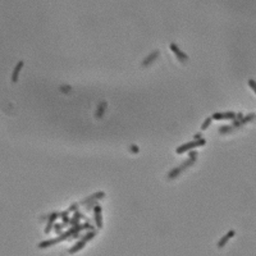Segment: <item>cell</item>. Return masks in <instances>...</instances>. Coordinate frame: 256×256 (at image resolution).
I'll list each match as a JSON object with an SVG mask.
<instances>
[{
  "label": "cell",
  "instance_id": "cell-14",
  "mask_svg": "<svg viewBox=\"0 0 256 256\" xmlns=\"http://www.w3.org/2000/svg\"><path fill=\"white\" fill-rule=\"evenodd\" d=\"M211 122H213V118L211 117H208L204 122H203V124H201V131H206L210 126H211Z\"/></svg>",
  "mask_w": 256,
  "mask_h": 256
},
{
  "label": "cell",
  "instance_id": "cell-1",
  "mask_svg": "<svg viewBox=\"0 0 256 256\" xmlns=\"http://www.w3.org/2000/svg\"><path fill=\"white\" fill-rule=\"evenodd\" d=\"M196 159H197V151H191V153H190V156H188V159L184 160L181 165H178V167H176V168H173V169L168 173L167 178L170 181V179H174L176 177H178L182 172H184L186 169H188V168L192 167V165L196 163Z\"/></svg>",
  "mask_w": 256,
  "mask_h": 256
},
{
  "label": "cell",
  "instance_id": "cell-18",
  "mask_svg": "<svg viewBox=\"0 0 256 256\" xmlns=\"http://www.w3.org/2000/svg\"><path fill=\"white\" fill-rule=\"evenodd\" d=\"M193 138L195 140H200V138H203V136H201V133H198V134H195Z\"/></svg>",
  "mask_w": 256,
  "mask_h": 256
},
{
  "label": "cell",
  "instance_id": "cell-11",
  "mask_svg": "<svg viewBox=\"0 0 256 256\" xmlns=\"http://www.w3.org/2000/svg\"><path fill=\"white\" fill-rule=\"evenodd\" d=\"M103 197H105V193H104V192H96L95 195H91V196L83 198V201H81V204L85 205V204L91 203V201H93V200H100V198H103Z\"/></svg>",
  "mask_w": 256,
  "mask_h": 256
},
{
  "label": "cell",
  "instance_id": "cell-5",
  "mask_svg": "<svg viewBox=\"0 0 256 256\" xmlns=\"http://www.w3.org/2000/svg\"><path fill=\"white\" fill-rule=\"evenodd\" d=\"M256 118V114H253V113H250V114H247V115H243L241 119H234L233 120V127L237 129V128H241L242 126H245V124H247V123H250V122H252V120Z\"/></svg>",
  "mask_w": 256,
  "mask_h": 256
},
{
  "label": "cell",
  "instance_id": "cell-12",
  "mask_svg": "<svg viewBox=\"0 0 256 256\" xmlns=\"http://www.w3.org/2000/svg\"><path fill=\"white\" fill-rule=\"evenodd\" d=\"M22 67H23V62L21 60V62L17 63L14 71H13V73H12V81H13V82H17V81H18V74H19V72L22 69Z\"/></svg>",
  "mask_w": 256,
  "mask_h": 256
},
{
  "label": "cell",
  "instance_id": "cell-15",
  "mask_svg": "<svg viewBox=\"0 0 256 256\" xmlns=\"http://www.w3.org/2000/svg\"><path fill=\"white\" fill-rule=\"evenodd\" d=\"M105 109H106V103H101L100 105H99V108H98V110H96V117H101L103 115V113L105 112Z\"/></svg>",
  "mask_w": 256,
  "mask_h": 256
},
{
  "label": "cell",
  "instance_id": "cell-3",
  "mask_svg": "<svg viewBox=\"0 0 256 256\" xmlns=\"http://www.w3.org/2000/svg\"><path fill=\"white\" fill-rule=\"evenodd\" d=\"M169 49H170V51L174 54V55H176V58H177L181 63H187V62H188V55H187L184 51L181 50V48H179L177 44L170 43V44H169Z\"/></svg>",
  "mask_w": 256,
  "mask_h": 256
},
{
  "label": "cell",
  "instance_id": "cell-9",
  "mask_svg": "<svg viewBox=\"0 0 256 256\" xmlns=\"http://www.w3.org/2000/svg\"><path fill=\"white\" fill-rule=\"evenodd\" d=\"M58 218H59V214H58V213H53V214H50L48 225H46V228H45V233H50V232H51V229L54 228V225H55V222H57Z\"/></svg>",
  "mask_w": 256,
  "mask_h": 256
},
{
  "label": "cell",
  "instance_id": "cell-13",
  "mask_svg": "<svg viewBox=\"0 0 256 256\" xmlns=\"http://www.w3.org/2000/svg\"><path fill=\"white\" fill-rule=\"evenodd\" d=\"M236 128L233 126H223L219 128V133L220 134H225V133H231L232 131H234Z\"/></svg>",
  "mask_w": 256,
  "mask_h": 256
},
{
  "label": "cell",
  "instance_id": "cell-8",
  "mask_svg": "<svg viewBox=\"0 0 256 256\" xmlns=\"http://www.w3.org/2000/svg\"><path fill=\"white\" fill-rule=\"evenodd\" d=\"M159 55H160V51H159V50L153 51L149 57H146V58L142 60L141 65H142V67H149L150 64H153V63H154V62H155V60L159 58Z\"/></svg>",
  "mask_w": 256,
  "mask_h": 256
},
{
  "label": "cell",
  "instance_id": "cell-7",
  "mask_svg": "<svg viewBox=\"0 0 256 256\" xmlns=\"http://www.w3.org/2000/svg\"><path fill=\"white\" fill-rule=\"evenodd\" d=\"M93 217H95V224L98 228H103V211L99 205L93 206Z\"/></svg>",
  "mask_w": 256,
  "mask_h": 256
},
{
  "label": "cell",
  "instance_id": "cell-17",
  "mask_svg": "<svg viewBox=\"0 0 256 256\" xmlns=\"http://www.w3.org/2000/svg\"><path fill=\"white\" fill-rule=\"evenodd\" d=\"M129 151H131V153H136V154H137V153L140 151V150H138V146H134V145L129 146Z\"/></svg>",
  "mask_w": 256,
  "mask_h": 256
},
{
  "label": "cell",
  "instance_id": "cell-2",
  "mask_svg": "<svg viewBox=\"0 0 256 256\" xmlns=\"http://www.w3.org/2000/svg\"><path fill=\"white\" fill-rule=\"evenodd\" d=\"M206 145V140L203 137L200 140H193V141H190V142H186L181 146H178L176 149V154L181 155V154H184L187 151H191L193 149H197V147H201V146H205Z\"/></svg>",
  "mask_w": 256,
  "mask_h": 256
},
{
  "label": "cell",
  "instance_id": "cell-4",
  "mask_svg": "<svg viewBox=\"0 0 256 256\" xmlns=\"http://www.w3.org/2000/svg\"><path fill=\"white\" fill-rule=\"evenodd\" d=\"M237 117V113L234 112H217L211 115L213 120H234Z\"/></svg>",
  "mask_w": 256,
  "mask_h": 256
},
{
  "label": "cell",
  "instance_id": "cell-10",
  "mask_svg": "<svg viewBox=\"0 0 256 256\" xmlns=\"http://www.w3.org/2000/svg\"><path fill=\"white\" fill-rule=\"evenodd\" d=\"M234 234H236V232L233 231V229H231L229 232H228V233H225L220 239H219V242H218V247L219 248H222V247H224L225 246V243H227V242L228 241H229L232 237H234Z\"/></svg>",
  "mask_w": 256,
  "mask_h": 256
},
{
  "label": "cell",
  "instance_id": "cell-6",
  "mask_svg": "<svg viewBox=\"0 0 256 256\" xmlns=\"http://www.w3.org/2000/svg\"><path fill=\"white\" fill-rule=\"evenodd\" d=\"M93 236H95V233H93V232H91V233H88L86 237H83L82 239H81L79 242H77V243L69 250V253H76V252H78L81 248H83L85 246H86V243H87V242L93 237Z\"/></svg>",
  "mask_w": 256,
  "mask_h": 256
},
{
  "label": "cell",
  "instance_id": "cell-16",
  "mask_svg": "<svg viewBox=\"0 0 256 256\" xmlns=\"http://www.w3.org/2000/svg\"><path fill=\"white\" fill-rule=\"evenodd\" d=\"M248 86H250V88L255 92V95H256V81H253V79H248Z\"/></svg>",
  "mask_w": 256,
  "mask_h": 256
}]
</instances>
